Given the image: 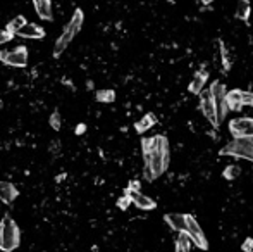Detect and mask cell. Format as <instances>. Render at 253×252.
Returning <instances> with one entry per match:
<instances>
[{
  "label": "cell",
  "instance_id": "6da1fadb",
  "mask_svg": "<svg viewBox=\"0 0 253 252\" xmlns=\"http://www.w3.org/2000/svg\"><path fill=\"white\" fill-rule=\"evenodd\" d=\"M142 152L145 161V175L146 182H154L160 175H164L171 161V151H169V140L164 135L152 136V138L142 140Z\"/></svg>",
  "mask_w": 253,
  "mask_h": 252
},
{
  "label": "cell",
  "instance_id": "7a4b0ae2",
  "mask_svg": "<svg viewBox=\"0 0 253 252\" xmlns=\"http://www.w3.org/2000/svg\"><path fill=\"white\" fill-rule=\"evenodd\" d=\"M83 11L81 9H76L73 14V17H71V21L67 24H65V28L62 30L61 36H59L57 40H55V45H54V57H61L62 54H64V50L69 47V43L74 40V36L79 33L81 26H83Z\"/></svg>",
  "mask_w": 253,
  "mask_h": 252
},
{
  "label": "cell",
  "instance_id": "3957f363",
  "mask_svg": "<svg viewBox=\"0 0 253 252\" xmlns=\"http://www.w3.org/2000/svg\"><path fill=\"white\" fill-rule=\"evenodd\" d=\"M21 244V230L17 223L9 214H5L0 221V251L12 252Z\"/></svg>",
  "mask_w": 253,
  "mask_h": 252
},
{
  "label": "cell",
  "instance_id": "277c9868",
  "mask_svg": "<svg viewBox=\"0 0 253 252\" xmlns=\"http://www.w3.org/2000/svg\"><path fill=\"white\" fill-rule=\"evenodd\" d=\"M221 155H233L253 163V136L246 138H234L227 145L221 149Z\"/></svg>",
  "mask_w": 253,
  "mask_h": 252
},
{
  "label": "cell",
  "instance_id": "5b68a950",
  "mask_svg": "<svg viewBox=\"0 0 253 252\" xmlns=\"http://www.w3.org/2000/svg\"><path fill=\"white\" fill-rule=\"evenodd\" d=\"M184 221H186V230L184 232L188 233V237L191 238L193 245H196L202 251H208V240L205 237L204 230L200 226V223L196 221L191 214H184Z\"/></svg>",
  "mask_w": 253,
  "mask_h": 252
},
{
  "label": "cell",
  "instance_id": "8992f818",
  "mask_svg": "<svg viewBox=\"0 0 253 252\" xmlns=\"http://www.w3.org/2000/svg\"><path fill=\"white\" fill-rule=\"evenodd\" d=\"M0 62L12 67L28 66V49L24 45L16 47L14 50H0Z\"/></svg>",
  "mask_w": 253,
  "mask_h": 252
},
{
  "label": "cell",
  "instance_id": "52a82bcc",
  "mask_svg": "<svg viewBox=\"0 0 253 252\" xmlns=\"http://www.w3.org/2000/svg\"><path fill=\"white\" fill-rule=\"evenodd\" d=\"M200 109H202L204 116L210 121V124L214 126V128H219V126H221V121H219V114H217V107H215V104H214V101H212L208 90H204V92L200 93Z\"/></svg>",
  "mask_w": 253,
  "mask_h": 252
},
{
  "label": "cell",
  "instance_id": "ba28073f",
  "mask_svg": "<svg viewBox=\"0 0 253 252\" xmlns=\"http://www.w3.org/2000/svg\"><path fill=\"white\" fill-rule=\"evenodd\" d=\"M229 132L234 138L253 136V119L252 118H234L229 121Z\"/></svg>",
  "mask_w": 253,
  "mask_h": 252
},
{
  "label": "cell",
  "instance_id": "9c48e42d",
  "mask_svg": "<svg viewBox=\"0 0 253 252\" xmlns=\"http://www.w3.org/2000/svg\"><path fill=\"white\" fill-rule=\"evenodd\" d=\"M124 194H126L127 197L131 199V202H133L134 206L138 207V209H142V211H154L155 207H157V202H155L154 199H150L148 195H143L142 192L129 190V188H126V190H124Z\"/></svg>",
  "mask_w": 253,
  "mask_h": 252
},
{
  "label": "cell",
  "instance_id": "30bf717a",
  "mask_svg": "<svg viewBox=\"0 0 253 252\" xmlns=\"http://www.w3.org/2000/svg\"><path fill=\"white\" fill-rule=\"evenodd\" d=\"M16 35L21 36V38L40 40V38L45 36V30H43L42 26H38V24H35V23H26L19 31H17V33H16Z\"/></svg>",
  "mask_w": 253,
  "mask_h": 252
},
{
  "label": "cell",
  "instance_id": "8fae6325",
  "mask_svg": "<svg viewBox=\"0 0 253 252\" xmlns=\"http://www.w3.org/2000/svg\"><path fill=\"white\" fill-rule=\"evenodd\" d=\"M35 11L40 19L43 21H54V11H52V2L50 0H33Z\"/></svg>",
  "mask_w": 253,
  "mask_h": 252
},
{
  "label": "cell",
  "instance_id": "7c38bea8",
  "mask_svg": "<svg viewBox=\"0 0 253 252\" xmlns=\"http://www.w3.org/2000/svg\"><path fill=\"white\" fill-rule=\"evenodd\" d=\"M17 195H19V192H17L16 185H12L11 182H0V201L4 204H12Z\"/></svg>",
  "mask_w": 253,
  "mask_h": 252
},
{
  "label": "cell",
  "instance_id": "4fadbf2b",
  "mask_svg": "<svg viewBox=\"0 0 253 252\" xmlns=\"http://www.w3.org/2000/svg\"><path fill=\"white\" fill-rule=\"evenodd\" d=\"M208 80V71H198V73L193 76L191 83H190V92L195 93V95H200L204 92L205 85H207Z\"/></svg>",
  "mask_w": 253,
  "mask_h": 252
},
{
  "label": "cell",
  "instance_id": "5bb4252c",
  "mask_svg": "<svg viewBox=\"0 0 253 252\" xmlns=\"http://www.w3.org/2000/svg\"><path fill=\"white\" fill-rule=\"evenodd\" d=\"M164 221L169 225V228H173L174 232H184L186 230V221H184V214L179 213H169L164 216Z\"/></svg>",
  "mask_w": 253,
  "mask_h": 252
},
{
  "label": "cell",
  "instance_id": "9a60e30c",
  "mask_svg": "<svg viewBox=\"0 0 253 252\" xmlns=\"http://www.w3.org/2000/svg\"><path fill=\"white\" fill-rule=\"evenodd\" d=\"M226 104L229 111H234V113H238L241 111L243 104H241V90H231V92L226 93Z\"/></svg>",
  "mask_w": 253,
  "mask_h": 252
},
{
  "label": "cell",
  "instance_id": "2e32d148",
  "mask_svg": "<svg viewBox=\"0 0 253 252\" xmlns=\"http://www.w3.org/2000/svg\"><path fill=\"white\" fill-rule=\"evenodd\" d=\"M155 123H157V118H155L152 113H148V114H145L140 121L134 123V130H136V133H145V132H148Z\"/></svg>",
  "mask_w": 253,
  "mask_h": 252
},
{
  "label": "cell",
  "instance_id": "e0dca14e",
  "mask_svg": "<svg viewBox=\"0 0 253 252\" xmlns=\"http://www.w3.org/2000/svg\"><path fill=\"white\" fill-rule=\"evenodd\" d=\"M176 247L179 249L181 252H191L193 242H191V238L188 237V233L179 232V235L176 237Z\"/></svg>",
  "mask_w": 253,
  "mask_h": 252
},
{
  "label": "cell",
  "instance_id": "ac0fdd59",
  "mask_svg": "<svg viewBox=\"0 0 253 252\" xmlns=\"http://www.w3.org/2000/svg\"><path fill=\"white\" fill-rule=\"evenodd\" d=\"M26 23H28V21H26V17H24V16H16L14 19L7 23L5 31H7V33H11L12 36H16V33H17V31H19Z\"/></svg>",
  "mask_w": 253,
  "mask_h": 252
},
{
  "label": "cell",
  "instance_id": "d6986e66",
  "mask_svg": "<svg viewBox=\"0 0 253 252\" xmlns=\"http://www.w3.org/2000/svg\"><path fill=\"white\" fill-rule=\"evenodd\" d=\"M250 12H252V7H250L248 0H239L238 7H236V17H238V19H241V21H245V23H248Z\"/></svg>",
  "mask_w": 253,
  "mask_h": 252
},
{
  "label": "cell",
  "instance_id": "ffe728a7",
  "mask_svg": "<svg viewBox=\"0 0 253 252\" xmlns=\"http://www.w3.org/2000/svg\"><path fill=\"white\" fill-rule=\"evenodd\" d=\"M96 101L104 102V104H111L115 101V92L114 90H98L96 92Z\"/></svg>",
  "mask_w": 253,
  "mask_h": 252
},
{
  "label": "cell",
  "instance_id": "44dd1931",
  "mask_svg": "<svg viewBox=\"0 0 253 252\" xmlns=\"http://www.w3.org/2000/svg\"><path fill=\"white\" fill-rule=\"evenodd\" d=\"M241 175V168L239 166H227L226 169H224V173H222V176L226 180H229V182H233V180H236L238 176Z\"/></svg>",
  "mask_w": 253,
  "mask_h": 252
},
{
  "label": "cell",
  "instance_id": "7402d4cb",
  "mask_svg": "<svg viewBox=\"0 0 253 252\" xmlns=\"http://www.w3.org/2000/svg\"><path fill=\"white\" fill-rule=\"evenodd\" d=\"M48 123H50V126H52V130H61V114L55 111V113H52V116H50V119H48Z\"/></svg>",
  "mask_w": 253,
  "mask_h": 252
},
{
  "label": "cell",
  "instance_id": "603a6c76",
  "mask_svg": "<svg viewBox=\"0 0 253 252\" xmlns=\"http://www.w3.org/2000/svg\"><path fill=\"white\" fill-rule=\"evenodd\" d=\"M115 204H117V207H119L121 211H126L127 207H129L131 204H133V202H131V199L127 197L126 194H124V195H123V197H121V199H117V202H115Z\"/></svg>",
  "mask_w": 253,
  "mask_h": 252
},
{
  "label": "cell",
  "instance_id": "cb8c5ba5",
  "mask_svg": "<svg viewBox=\"0 0 253 252\" xmlns=\"http://www.w3.org/2000/svg\"><path fill=\"white\" fill-rule=\"evenodd\" d=\"M241 104L253 107V92H246V90L243 92L241 90Z\"/></svg>",
  "mask_w": 253,
  "mask_h": 252
},
{
  "label": "cell",
  "instance_id": "d4e9b609",
  "mask_svg": "<svg viewBox=\"0 0 253 252\" xmlns=\"http://www.w3.org/2000/svg\"><path fill=\"white\" fill-rule=\"evenodd\" d=\"M221 50H222L224 67H226V69H229V67H231V57H229V52H227V49H226V45H224V43H221Z\"/></svg>",
  "mask_w": 253,
  "mask_h": 252
},
{
  "label": "cell",
  "instance_id": "484cf974",
  "mask_svg": "<svg viewBox=\"0 0 253 252\" xmlns=\"http://www.w3.org/2000/svg\"><path fill=\"white\" fill-rule=\"evenodd\" d=\"M14 36L11 33H7L5 30H0V45H4V43H9Z\"/></svg>",
  "mask_w": 253,
  "mask_h": 252
},
{
  "label": "cell",
  "instance_id": "4316f807",
  "mask_svg": "<svg viewBox=\"0 0 253 252\" xmlns=\"http://www.w3.org/2000/svg\"><path fill=\"white\" fill-rule=\"evenodd\" d=\"M241 249L245 252H253V238H246V240L243 242Z\"/></svg>",
  "mask_w": 253,
  "mask_h": 252
},
{
  "label": "cell",
  "instance_id": "83f0119b",
  "mask_svg": "<svg viewBox=\"0 0 253 252\" xmlns=\"http://www.w3.org/2000/svg\"><path fill=\"white\" fill-rule=\"evenodd\" d=\"M129 190H136V192H140V183L136 182V180H133V182L129 183V186H127Z\"/></svg>",
  "mask_w": 253,
  "mask_h": 252
},
{
  "label": "cell",
  "instance_id": "f1b7e54d",
  "mask_svg": "<svg viewBox=\"0 0 253 252\" xmlns=\"http://www.w3.org/2000/svg\"><path fill=\"white\" fill-rule=\"evenodd\" d=\"M83 132H86V126L84 124H78V128H76V135H81Z\"/></svg>",
  "mask_w": 253,
  "mask_h": 252
},
{
  "label": "cell",
  "instance_id": "f546056e",
  "mask_svg": "<svg viewBox=\"0 0 253 252\" xmlns=\"http://www.w3.org/2000/svg\"><path fill=\"white\" fill-rule=\"evenodd\" d=\"M200 2H202V4H205V5H208V4H212L214 0H200Z\"/></svg>",
  "mask_w": 253,
  "mask_h": 252
}]
</instances>
